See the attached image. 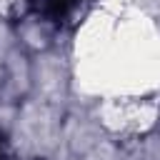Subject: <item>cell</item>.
I'll return each instance as SVG.
<instances>
[{
    "label": "cell",
    "instance_id": "cell-1",
    "mask_svg": "<svg viewBox=\"0 0 160 160\" xmlns=\"http://www.w3.org/2000/svg\"><path fill=\"white\" fill-rule=\"evenodd\" d=\"M80 0H38V12L50 22H65Z\"/></svg>",
    "mask_w": 160,
    "mask_h": 160
},
{
    "label": "cell",
    "instance_id": "cell-2",
    "mask_svg": "<svg viewBox=\"0 0 160 160\" xmlns=\"http://www.w3.org/2000/svg\"><path fill=\"white\" fill-rule=\"evenodd\" d=\"M0 160H8V138H5V132H0Z\"/></svg>",
    "mask_w": 160,
    "mask_h": 160
}]
</instances>
